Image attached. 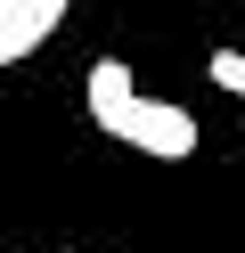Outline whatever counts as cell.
Wrapping results in <instances>:
<instances>
[{"mask_svg":"<svg viewBox=\"0 0 245 253\" xmlns=\"http://www.w3.org/2000/svg\"><path fill=\"white\" fill-rule=\"evenodd\" d=\"M114 139L139 147V155H155V164H180V155H196V115H188V106H172V98H139V106H131V123H123Z\"/></svg>","mask_w":245,"mask_h":253,"instance_id":"6da1fadb","label":"cell"},{"mask_svg":"<svg viewBox=\"0 0 245 253\" xmlns=\"http://www.w3.org/2000/svg\"><path fill=\"white\" fill-rule=\"evenodd\" d=\"M65 8H74V0H0V66H25L65 25Z\"/></svg>","mask_w":245,"mask_h":253,"instance_id":"7a4b0ae2","label":"cell"},{"mask_svg":"<svg viewBox=\"0 0 245 253\" xmlns=\"http://www.w3.org/2000/svg\"><path fill=\"white\" fill-rule=\"evenodd\" d=\"M139 98H147V90L131 82V66H123V57H98V66H90V123H98L106 139L131 123V106H139Z\"/></svg>","mask_w":245,"mask_h":253,"instance_id":"3957f363","label":"cell"},{"mask_svg":"<svg viewBox=\"0 0 245 253\" xmlns=\"http://www.w3.org/2000/svg\"><path fill=\"white\" fill-rule=\"evenodd\" d=\"M204 74L229 90V98H245V49H212V66H204Z\"/></svg>","mask_w":245,"mask_h":253,"instance_id":"277c9868","label":"cell"},{"mask_svg":"<svg viewBox=\"0 0 245 253\" xmlns=\"http://www.w3.org/2000/svg\"><path fill=\"white\" fill-rule=\"evenodd\" d=\"M41 253H74V245H41Z\"/></svg>","mask_w":245,"mask_h":253,"instance_id":"5b68a950","label":"cell"}]
</instances>
